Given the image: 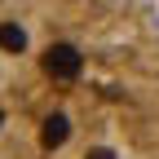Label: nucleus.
Here are the masks:
<instances>
[{
    "label": "nucleus",
    "instance_id": "f257e3e1",
    "mask_svg": "<svg viewBox=\"0 0 159 159\" xmlns=\"http://www.w3.org/2000/svg\"><path fill=\"white\" fill-rule=\"evenodd\" d=\"M0 159H159V0H0Z\"/></svg>",
    "mask_w": 159,
    "mask_h": 159
}]
</instances>
